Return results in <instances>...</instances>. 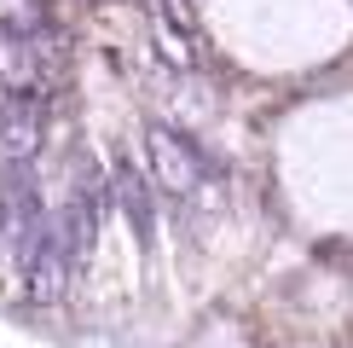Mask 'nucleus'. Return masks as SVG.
<instances>
[{"label":"nucleus","mask_w":353,"mask_h":348,"mask_svg":"<svg viewBox=\"0 0 353 348\" xmlns=\"http://www.w3.org/2000/svg\"><path fill=\"white\" fill-rule=\"evenodd\" d=\"M18 279H23V296L35 302V308H52L58 296H64V279H70V255L64 244H58V226L47 221L35 244H23L18 250Z\"/></svg>","instance_id":"obj_1"},{"label":"nucleus","mask_w":353,"mask_h":348,"mask_svg":"<svg viewBox=\"0 0 353 348\" xmlns=\"http://www.w3.org/2000/svg\"><path fill=\"white\" fill-rule=\"evenodd\" d=\"M151 157H157V180H163L168 192H191V186L203 180V157L191 151L180 134H168V128H151Z\"/></svg>","instance_id":"obj_2"},{"label":"nucleus","mask_w":353,"mask_h":348,"mask_svg":"<svg viewBox=\"0 0 353 348\" xmlns=\"http://www.w3.org/2000/svg\"><path fill=\"white\" fill-rule=\"evenodd\" d=\"M35 145H41V105H35V93H6V105H0V151L29 157Z\"/></svg>","instance_id":"obj_3"},{"label":"nucleus","mask_w":353,"mask_h":348,"mask_svg":"<svg viewBox=\"0 0 353 348\" xmlns=\"http://www.w3.org/2000/svg\"><path fill=\"white\" fill-rule=\"evenodd\" d=\"M116 197H122V215H128V226H134V238L151 244V192H145L139 168L128 163V157H116Z\"/></svg>","instance_id":"obj_4"},{"label":"nucleus","mask_w":353,"mask_h":348,"mask_svg":"<svg viewBox=\"0 0 353 348\" xmlns=\"http://www.w3.org/2000/svg\"><path fill=\"white\" fill-rule=\"evenodd\" d=\"M0 81H12V87L35 81V52H29L23 29H6V23H0Z\"/></svg>","instance_id":"obj_5"}]
</instances>
